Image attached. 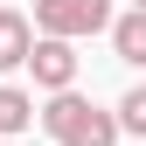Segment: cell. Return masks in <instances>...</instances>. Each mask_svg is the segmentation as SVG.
<instances>
[{
	"mask_svg": "<svg viewBox=\"0 0 146 146\" xmlns=\"http://www.w3.org/2000/svg\"><path fill=\"white\" fill-rule=\"evenodd\" d=\"M42 132L56 146H118V111H104V104H90L84 90H56V98L42 104Z\"/></svg>",
	"mask_w": 146,
	"mask_h": 146,
	"instance_id": "6da1fadb",
	"label": "cell"
},
{
	"mask_svg": "<svg viewBox=\"0 0 146 146\" xmlns=\"http://www.w3.org/2000/svg\"><path fill=\"white\" fill-rule=\"evenodd\" d=\"M111 0H35V35L84 42V35H111Z\"/></svg>",
	"mask_w": 146,
	"mask_h": 146,
	"instance_id": "7a4b0ae2",
	"label": "cell"
},
{
	"mask_svg": "<svg viewBox=\"0 0 146 146\" xmlns=\"http://www.w3.org/2000/svg\"><path fill=\"white\" fill-rule=\"evenodd\" d=\"M77 42H63V35H42V42H35V56H28V77H35V90H49V98H56V90H77Z\"/></svg>",
	"mask_w": 146,
	"mask_h": 146,
	"instance_id": "3957f363",
	"label": "cell"
},
{
	"mask_svg": "<svg viewBox=\"0 0 146 146\" xmlns=\"http://www.w3.org/2000/svg\"><path fill=\"white\" fill-rule=\"evenodd\" d=\"M35 21L21 7H0V77H14V70H28V56H35Z\"/></svg>",
	"mask_w": 146,
	"mask_h": 146,
	"instance_id": "277c9868",
	"label": "cell"
},
{
	"mask_svg": "<svg viewBox=\"0 0 146 146\" xmlns=\"http://www.w3.org/2000/svg\"><path fill=\"white\" fill-rule=\"evenodd\" d=\"M111 49H118V63L146 70V7H125L118 21H111Z\"/></svg>",
	"mask_w": 146,
	"mask_h": 146,
	"instance_id": "5b68a950",
	"label": "cell"
},
{
	"mask_svg": "<svg viewBox=\"0 0 146 146\" xmlns=\"http://www.w3.org/2000/svg\"><path fill=\"white\" fill-rule=\"evenodd\" d=\"M35 125V90H21V84H0V132H28Z\"/></svg>",
	"mask_w": 146,
	"mask_h": 146,
	"instance_id": "8992f818",
	"label": "cell"
},
{
	"mask_svg": "<svg viewBox=\"0 0 146 146\" xmlns=\"http://www.w3.org/2000/svg\"><path fill=\"white\" fill-rule=\"evenodd\" d=\"M111 111H118V125H125L132 139H146V84H132V90L111 104Z\"/></svg>",
	"mask_w": 146,
	"mask_h": 146,
	"instance_id": "52a82bcc",
	"label": "cell"
},
{
	"mask_svg": "<svg viewBox=\"0 0 146 146\" xmlns=\"http://www.w3.org/2000/svg\"><path fill=\"white\" fill-rule=\"evenodd\" d=\"M132 7H146V0H132Z\"/></svg>",
	"mask_w": 146,
	"mask_h": 146,
	"instance_id": "ba28073f",
	"label": "cell"
},
{
	"mask_svg": "<svg viewBox=\"0 0 146 146\" xmlns=\"http://www.w3.org/2000/svg\"><path fill=\"white\" fill-rule=\"evenodd\" d=\"M139 146H146V139H139Z\"/></svg>",
	"mask_w": 146,
	"mask_h": 146,
	"instance_id": "9c48e42d",
	"label": "cell"
}]
</instances>
